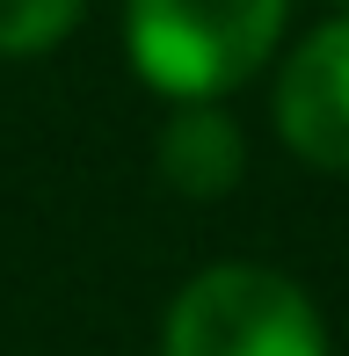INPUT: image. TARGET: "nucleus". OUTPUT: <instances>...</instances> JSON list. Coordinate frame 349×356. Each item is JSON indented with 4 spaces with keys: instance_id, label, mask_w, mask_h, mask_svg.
<instances>
[{
    "instance_id": "1",
    "label": "nucleus",
    "mask_w": 349,
    "mask_h": 356,
    "mask_svg": "<svg viewBox=\"0 0 349 356\" xmlns=\"http://www.w3.org/2000/svg\"><path fill=\"white\" fill-rule=\"evenodd\" d=\"M291 0H131L124 51L168 102H218L277 51Z\"/></svg>"
},
{
    "instance_id": "2",
    "label": "nucleus",
    "mask_w": 349,
    "mask_h": 356,
    "mask_svg": "<svg viewBox=\"0 0 349 356\" xmlns=\"http://www.w3.org/2000/svg\"><path fill=\"white\" fill-rule=\"evenodd\" d=\"M161 356H327V327L284 269L211 262L168 305Z\"/></svg>"
},
{
    "instance_id": "3",
    "label": "nucleus",
    "mask_w": 349,
    "mask_h": 356,
    "mask_svg": "<svg viewBox=\"0 0 349 356\" xmlns=\"http://www.w3.org/2000/svg\"><path fill=\"white\" fill-rule=\"evenodd\" d=\"M277 131L298 160L349 175V15L320 22L277 80Z\"/></svg>"
},
{
    "instance_id": "4",
    "label": "nucleus",
    "mask_w": 349,
    "mask_h": 356,
    "mask_svg": "<svg viewBox=\"0 0 349 356\" xmlns=\"http://www.w3.org/2000/svg\"><path fill=\"white\" fill-rule=\"evenodd\" d=\"M247 168L241 124L226 117L218 102H174L161 124V175L182 197H226Z\"/></svg>"
},
{
    "instance_id": "5",
    "label": "nucleus",
    "mask_w": 349,
    "mask_h": 356,
    "mask_svg": "<svg viewBox=\"0 0 349 356\" xmlns=\"http://www.w3.org/2000/svg\"><path fill=\"white\" fill-rule=\"evenodd\" d=\"M88 0H0V58H29L51 51L73 22H81Z\"/></svg>"
}]
</instances>
